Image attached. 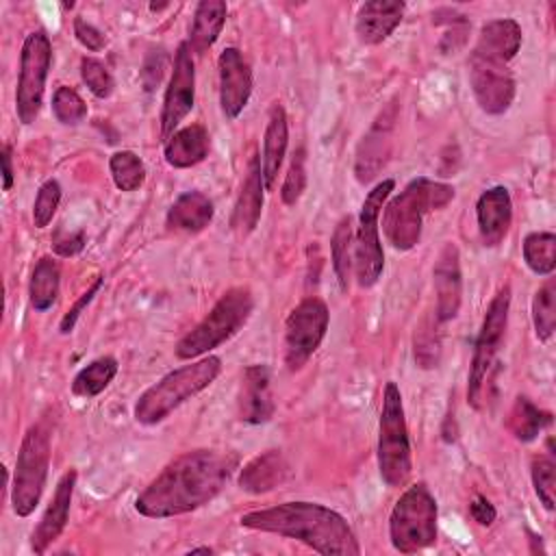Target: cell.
<instances>
[{
	"mask_svg": "<svg viewBox=\"0 0 556 556\" xmlns=\"http://www.w3.org/2000/svg\"><path fill=\"white\" fill-rule=\"evenodd\" d=\"M117 361L113 356H100L96 361H91L87 367H83L74 380H72V393L76 397H96L98 393H102L113 378L117 376Z\"/></svg>",
	"mask_w": 556,
	"mask_h": 556,
	"instance_id": "obj_32",
	"label": "cell"
},
{
	"mask_svg": "<svg viewBox=\"0 0 556 556\" xmlns=\"http://www.w3.org/2000/svg\"><path fill=\"white\" fill-rule=\"evenodd\" d=\"M552 424V415L547 410H541L536 404H532L526 395H519L508 413V430L513 437L521 443H530L539 437L543 428Z\"/></svg>",
	"mask_w": 556,
	"mask_h": 556,
	"instance_id": "obj_31",
	"label": "cell"
},
{
	"mask_svg": "<svg viewBox=\"0 0 556 556\" xmlns=\"http://www.w3.org/2000/svg\"><path fill=\"white\" fill-rule=\"evenodd\" d=\"M219 106L226 119H237L252 96V70L241 50L224 48L219 59Z\"/></svg>",
	"mask_w": 556,
	"mask_h": 556,
	"instance_id": "obj_15",
	"label": "cell"
},
{
	"mask_svg": "<svg viewBox=\"0 0 556 556\" xmlns=\"http://www.w3.org/2000/svg\"><path fill=\"white\" fill-rule=\"evenodd\" d=\"M508 311H510V287L504 285L491 300L480 332L476 337L473 345V356L467 374V402L473 408H480V397H482V387L484 380L489 378V371L495 363V356L502 348L506 326H508Z\"/></svg>",
	"mask_w": 556,
	"mask_h": 556,
	"instance_id": "obj_10",
	"label": "cell"
},
{
	"mask_svg": "<svg viewBox=\"0 0 556 556\" xmlns=\"http://www.w3.org/2000/svg\"><path fill=\"white\" fill-rule=\"evenodd\" d=\"M469 515H471V519L476 523L491 526L495 521V517H497V510H495V506L484 495H476L473 502L469 504Z\"/></svg>",
	"mask_w": 556,
	"mask_h": 556,
	"instance_id": "obj_45",
	"label": "cell"
},
{
	"mask_svg": "<svg viewBox=\"0 0 556 556\" xmlns=\"http://www.w3.org/2000/svg\"><path fill=\"white\" fill-rule=\"evenodd\" d=\"M476 219H478V232L486 248H497L513 222V200L506 187L495 185L480 193L476 202Z\"/></svg>",
	"mask_w": 556,
	"mask_h": 556,
	"instance_id": "obj_18",
	"label": "cell"
},
{
	"mask_svg": "<svg viewBox=\"0 0 556 556\" xmlns=\"http://www.w3.org/2000/svg\"><path fill=\"white\" fill-rule=\"evenodd\" d=\"M289 476V465L280 450H267L258 456H254L239 473V486L245 493L261 495L278 484H282Z\"/></svg>",
	"mask_w": 556,
	"mask_h": 556,
	"instance_id": "obj_25",
	"label": "cell"
},
{
	"mask_svg": "<svg viewBox=\"0 0 556 556\" xmlns=\"http://www.w3.org/2000/svg\"><path fill=\"white\" fill-rule=\"evenodd\" d=\"M530 476H532L534 493L541 500V504L547 510H554V504H556V463H554V458L549 454L536 456L532 460Z\"/></svg>",
	"mask_w": 556,
	"mask_h": 556,
	"instance_id": "obj_37",
	"label": "cell"
},
{
	"mask_svg": "<svg viewBox=\"0 0 556 556\" xmlns=\"http://www.w3.org/2000/svg\"><path fill=\"white\" fill-rule=\"evenodd\" d=\"M437 324H441L434 315V319L426 317L415 330V363L421 369H432L439 365L441 358V334L437 330Z\"/></svg>",
	"mask_w": 556,
	"mask_h": 556,
	"instance_id": "obj_36",
	"label": "cell"
},
{
	"mask_svg": "<svg viewBox=\"0 0 556 556\" xmlns=\"http://www.w3.org/2000/svg\"><path fill=\"white\" fill-rule=\"evenodd\" d=\"M252 291L248 287H230L213 304L204 319L176 343V356L182 361H191L219 348L245 326V321L252 315Z\"/></svg>",
	"mask_w": 556,
	"mask_h": 556,
	"instance_id": "obj_5",
	"label": "cell"
},
{
	"mask_svg": "<svg viewBox=\"0 0 556 556\" xmlns=\"http://www.w3.org/2000/svg\"><path fill=\"white\" fill-rule=\"evenodd\" d=\"M59 282H61V267L52 256H41L30 274L28 280V298L30 306L37 313L48 311L59 295Z\"/></svg>",
	"mask_w": 556,
	"mask_h": 556,
	"instance_id": "obj_29",
	"label": "cell"
},
{
	"mask_svg": "<svg viewBox=\"0 0 556 556\" xmlns=\"http://www.w3.org/2000/svg\"><path fill=\"white\" fill-rule=\"evenodd\" d=\"M59 202H61V185H59V180L50 178L39 187L35 204H33V222L37 228H46L52 222V217L59 208Z\"/></svg>",
	"mask_w": 556,
	"mask_h": 556,
	"instance_id": "obj_41",
	"label": "cell"
},
{
	"mask_svg": "<svg viewBox=\"0 0 556 556\" xmlns=\"http://www.w3.org/2000/svg\"><path fill=\"white\" fill-rule=\"evenodd\" d=\"M532 324L539 341H549L556 328V280L547 278L532 298Z\"/></svg>",
	"mask_w": 556,
	"mask_h": 556,
	"instance_id": "obj_34",
	"label": "cell"
},
{
	"mask_svg": "<svg viewBox=\"0 0 556 556\" xmlns=\"http://www.w3.org/2000/svg\"><path fill=\"white\" fill-rule=\"evenodd\" d=\"M289 143V124H287V111L280 102H274L267 113V126L263 137V156H261V174L263 185L267 191L276 187L278 172L282 167L285 154Z\"/></svg>",
	"mask_w": 556,
	"mask_h": 556,
	"instance_id": "obj_22",
	"label": "cell"
},
{
	"mask_svg": "<svg viewBox=\"0 0 556 556\" xmlns=\"http://www.w3.org/2000/svg\"><path fill=\"white\" fill-rule=\"evenodd\" d=\"M378 471L387 486H404L413 471L404 404L395 382H387L382 391L378 424Z\"/></svg>",
	"mask_w": 556,
	"mask_h": 556,
	"instance_id": "obj_6",
	"label": "cell"
},
{
	"mask_svg": "<svg viewBox=\"0 0 556 556\" xmlns=\"http://www.w3.org/2000/svg\"><path fill=\"white\" fill-rule=\"evenodd\" d=\"M330 324L324 300L311 295L295 304L285 321V365L289 371L302 369L321 345Z\"/></svg>",
	"mask_w": 556,
	"mask_h": 556,
	"instance_id": "obj_12",
	"label": "cell"
},
{
	"mask_svg": "<svg viewBox=\"0 0 556 556\" xmlns=\"http://www.w3.org/2000/svg\"><path fill=\"white\" fill-rule=\"evenodd\" d=\"M187 554H189V556H191V554H213V549H211V547H193V549H189Z\"/></svg>",
	"mask_w": 556,
	"mask_h": 556,
	"instance_id": "obj_49",
	"label": "cell"
},
{
	"mask_svg": "<svg viewBox=\"0 0 556 556\" xmlns=\"http://www.w3.org/2000/svg\"><path fill=\"white\" fill-rule=\"evenodd\" d=\"M469 85L476 102L489 115H502L515 100V78L506 65L469 56Z\"/></svg>",
	"mask_w": 556,
	"mask_h": 556,
	"instance_id": "obj_14",
	"label": "cell"
},
{
	"mask_svg": "<svg viewBox=\"0 0 556 556\" xmlns=\"http://www.w3.org/2000/svg\"><path fill=\"white\" fill-rule=\"evenodd\" d=\"M213 202L202 191H185L180 193L167 211L165 224L169 230L178 232H202L213 219Z\"/></svg>",
	"mask_w": 556,
	"mask_h": 556,
	"instance_id": "obj_26",
	"label": "cell"
},
{
	"mask_svg": "<svg viewBox=\"0 0 556 556\" xmlns=\"http://www.w3.org/2000/svg\"><path fill=\"white\" fill-rule=\"evenodd\" d=\"M330 258H332V269L339 282V289L348 293L350 278L354 274V228H352L350 215L341 217L339 224L334 226V232L330 239Z\"/></svg>",
	"mask_w": 556,
	"mask_h": 556,
	"instance_id": "obj_30",
	"label": "cell"
},
{
	"mask_svg": "<svg viewBox=\"0 0 556 556\" xmlns=\"http://www.w3.org/2000/svg\"><path fill=\"white\" fill-rule=\"evenodd\" d=\"M248 530L295 539L324 556H358L361 545L348 519L317 502H282L241 515Z\"/></svg>",
	"mask_w": 556,
	"mask_h": 556,
	"instance_id": "obj_2",
	"label": "cell"
},
{
	"mask_svg": "<svg viewBox=\"0 0 556 556\" xmlns=\"http://www.w3.org/2000/svg\"><path fill=\"white\" fill-rule=\"evenodd\" d=\"M226 13H228V7L224 0H202L195 7L193 22L189 28V39H187L191 52L202 54L217 41L226 24Z\"/></svg>",
	"mask_w": 556,
	"mask_h": 556,
	"instance_id": "obj_28",
	"label": "cell"
},
{
	"mask_svg": "<svg viewBox=\"0 0 556 556\" xmlns=\"http://www.w3.org/2000/svg\"><path fill=\"white\" fill-rule=\"evenodd\" d=\"M50 467V432L41 424H33L15 458V471L11 482V506L17 517H28L43 493Z\"/></svg>",
	"mask_w": 556,
	"mask_h": 556,
	"instance_id": "obj_8",
	"label": "cell"
},
{
	"mask_svg": "<svg viewBox=\"0 0 556 556\" xmlns=\"http://www.w3.org/2000/svg\"><path fill=\"white\" fill-rule=\"evenodd\" d=\"M528 536H530V543H532V547H530V552L532 554H545V549H543V541H541V536L539 534H532V532H528Z\"/></svg>",
	"mask_w": 556,
	"mask_h": 556,
	"instance_id": "obj_48",
	"label": "cell"
},
{
	"mask_svg": "<svg viewBox=\"0 0 556 556\" xmlns=\"http://www.w3.org/2000/svg\"><path fill=\"white\" fill-rule=\"evenodd\" d=\"M523 261L536 276H549L556 267V235L541 230L523 239Z\"/></svg>",
	"mask_w": 556,
	"mask_h": 556,
	"instance_id": "obj_33",
	"label": "cell"
},
{
	"mask_svg": "<svg viewBox=\"0 0 556 556\" xmlns=\"http://www.w3.org/2000/svg\"><path fill=\"white\" fill-rule=\"evenodd\" d=\"M76 469H67L61 480L56 482L54 495L50 500V504L46 506L39 523L35 526L33 534H30V549L35 554H43L63 532L67 517H70V506H72V495H74V486H76Z\"/></svg>",
	"mask_w": 556,
	"mask_h": 556,
	"instance_id": "obj_17",
	"label": "cell"
},
{
	"mask_svg": "<svg viewBox=\"0 0 556 556\" xmlns=\"http://www.w3.org/2000/svg\"><path fill=\"white\" fill-rule=\"evenodd\" d=\"M304 189H306V156H304V148H298L291 156V163L280 189V198L287 206H293L302 198Z\"/></svg>",
	"mask_w": 556,
	"mask_h": 556,
	"instance_id": "obj_39",
	"label": "cell"
},
{
	"mask_svg": "<svg viewBox=\"0 0 556 556\" xmlns=\"http://www.w3.org/2000/svg\"><path fill=\"white\" fill-rule=\"evenodd\" d=\"M80 78L96 98H109L113 93V87H115L113 76L106 70V65L96 56H83Z\"/></svg>",
	"mask_w": 556,
	"mask_h": 556,
	"instance_id": "obj_40",
	"label": "cell"
},
{
	"mask_svg": "<svg viewBox=\"0 0 556 556\" xmlns=\"http://www.w3.org/2000/svg\"><path fill=\"white\" fill-rule=\"evenodd\" d=\"M395 187L393 178L380 180L363 200L354 232V276L361 287H374L384 269V252L378 237V219Z\"/></svg>",
	"mask_w": 556,
	"mask_h": 556,
	"instance_id": "obj_9",
	"label": "cell"
},
{
	"mask_svg": "<svg viewBox=\"0 0 556 556\" xmlns=\"http://www.w3.org/2000/svg\"><path fill=\"white\" fill-rule=\"evenodd\" d=\"M102 282H104V278L102 276H98L93 282H91V287L67 308V313L63 315V319H61V324H59V330H61V334H70L72 330H74V326H76V321H78V317H80V313L87 308V304L96 298V293L100 291V287H102Z\"/></svg>",
	"mask_w": 556,
	"mask_h": 556,
	"instance_id": "obj_42",
	"label": "cell"
},
{
	"mask_svg": "<svg viewBox=\"0 0 556 556\" xmlns=\"http://www.w3.org/2000/svg\"><path fill=\"white\" fill-rule=\"evenodd\" d=\"M237 467V456L217 450H191L176 456L137 495L135 510L167 519L202 508L222 493Z\"/></svg>",
	"mask_w": 556,
	"mask_h": 556,
	"instance_id": "obj_1",
	"label": "cell"
},
{
	"mask_svg": "<svg viewBox=\"0 0 556 556\" xmlns=\"http://www.w3.org/2000/svg\"><path fill=\"white\" fill-rule=\"evenodd\" d=\"M404 11L406 4L397 0H371L361 4L354 22L358 41L365 46L382 43L400 26Z\"/></svg>",
	"mask_w": 556,
	"mask_h": 556,
	"instance_id": "obj_20",
	"label": "cell"
},
{
	"mask_svg": "<svg viewBox=\"0 0 556 556\" xmlns=\"http://www.w3.org/2000/svg\"><path fill=\"white\" fill-rule=\"evenodd\" d=\"M263 189H265V185H263V174H261V159L252 156L245 178L241 182L239 198L235 202V211H232V228L241 237H248L261 219Z\"/></svg>",
	"mask_w": 556,
	"mask_h": 556,
	"instance_id": "obj_24",
	"label": "cell"
},
{
	"mask_svg": "<svg viewBox=\"0 0 556 556\" xmlns=\"http://www.w3.org/2000/svg\"><path fill=\"white\" fill-rule=\"evenodd\" d=\"M87 235L85 230H76V232H56L52 239V250L59 256H76L83 248H85Z\"/></svg>",
	"mask_w": 556,
	"mask_h": 556,
	"instance_id": "obj_44",
	"label": "cell"
},
{
	"mask_svg": "<svg viewBox=\"0 0 556 556\" xmlns=\"http://www.w3.org/2000/svg\"><path fill=\"white\" fill-rule=\"evenodd\" d=\"M211 141L202 124H191L176 130L169 141H165V161L169 167L187 169L202 163L208 154Z\"/></svg>",
	"mask_w": 556,
	"mask_h": 556,
	"instance_id": "obj_27",
	"label": "cell"
},
{
	"mask_svg": "<svg viewBox=\"0 0 556 556\" xmlns=\"http://www.w3.org/2000/svg\"><path fill=\"white\" fill-rule=\"evenodd\" d=\"M437 500L424 482L408 486L389 515V539L395 552L415 554L437 541Z\"/></svg>",
	"mask_w": 556,
	"mask_h": 556,
	"instance_id": "obj_7",
	"label": "cell"
},
{
	"mask_svg": "<svg viewBox=\"0 0 556 556\" xmlns=\"http://www.w3.org/2000/svg\"><path fill=\"white\" fill-rule=\"evenodd\" d=\"M454 200V187L430 180L413 178L397 195L382 206V230L387 241L400 250H413L421 239L424 217L432 211L447 206Z\"/></svg>",
	"mask_w": 556,
	"mask_h": 556,
	"instance_id": "obj_3",
	"label": "cell"
},
{
	"mask_svg": "<svg viewBox=\"0 0 556 556\" xmlns=\"http://www.w3.org/2000/svg\"><path fill=\"white\" fill-rule=\"evenodd\" d=\"M163 63H165V56L159 61V63H152V56L148 59L143 72H141V78H143V85H146V91H152L154 85H159L161 76H163Z\"/></svg>",
	"mask_w": 556,
	"mask_h": 556,
	"instance_id": "obj_46",
	"label": "cell"
},
{
	"mask_svg": "<svg viewBox=\"0 0 556 556\" xmlns=\"http://www.w3.org/2000/svg\"><path fill=\"white\" fill-rule=\"evenodd\" d=\"M391 128H393V117L382 113L374 122L369 132L363 137L356 152V165H354L358 182L363 185L369 182L378 174V169L387 163L389 150H391Z\"/></svg>",
	"mask_w": 556,
	"mask_h": 556,
	"instance_id": "obj_23",
	"label": "cell"
},
{
	"mask_svg": "<svg viewBox=\"0 0 556 556\" xmlns=\"http://www.w3.org/2000/svg\"><path fill=\"white\" fill-rule=\"evenodd\" d=\"M52 65V43L43 30L26 35L20 54V74L15 87V113L22 124H33L39 117L46 91V78Z\"/></svg>",
	"mask_w": 556,
	"mask_h": 556,
	"instance_id": "obj_11",
	"label": "cell"
},
{
	"mask_svg": "<svg viewBox=\"0 0 556 556\" xmlns=\"http://www.w3.org/2000/svg\"><path fill=\"white\" fill-rule=\"evenodd\" d=\"M271 376L267 365H250L241 376L239 419L250 426L265 424L274 417V400L269 389Z\"/></svg>",
	"mask_w": 556,
	"mask_h": 556,
	"instance_id": "obj_19",
	"label": "cell"
},
{
	"mask_svg": "<svg viewBox=\"0 0 556 556\" xmlns=\"http://www.w3.org/2000/svg\"><path fill=\"white\" fill-rule=\"evenodd\" d=\"M521 48V26L510 17L491 20L480 28L471 56L506 65Z\"/></svg>",
	"mask_w": 556,
	"mask_h": 556,
	"instance_id": "obj_21",
	"label": "cell"
},
{
	"mask_svg": "<svg viewBox=\"0 0 556 556\" xmlns=\"http://www.w3.org/2000/svg\"><path fill=\"white\" fill-rule=\"evenodd\" d=\"M0 163H2V189L9 191L13 187V163H11V146L9 143L2 146Z\"/></svg>",
	"mask_w": 556,
	"mask_h": 556,
	"instance_id": "obj_47",
	"label": "cell"
},
{
	"mask_svg": "<svg viewBox=\"0 0 556 556\" xmlns=\"http://www.w3.org/2000/svg\"><path fill=\"white\" fill-rule=\"evenodd\" d=\"M109 169L119 191H137L146 180L143 161L132 150H117L109 159Z\"/></svg>",
	"mask_w": 556,
	"mask_h": 556,
	"instance_id": "obj_35",
	"label": "cell"
},
{
	"mask_svg": "<svg viewBox=\"0 0 556 556\" xmlns=\"http://www.w3.org/2000/svg\"><path fill=\"white\" fill-rule=\"evenodd\" d=\"M195 100V67L193 54L187 41H182L174 54L169 85L165 89L161 106V139L169 141L178 124L189 115Z\"/></svg>",
	"mask_w": 556,
	"mask_h": 556,
	"instance_id": "obj_13",
	"label": "cell"
},
{
	"mask_svg": "<svg viewBox=\"0 0 556 556\" xmlns=\"http://www.w3.org/2000/svg\"><path fill=\"white\" fill-rule=\"evenodd\" d=\"M74 35H76L78 43L85 46L91 52H98V50H102L106 46V37L102 35V30L96 28L93 24L85 22L83 17L74 20Z\"/></svg>",
	"mask_w": 556,
	"mask_h": 556,
	"instance_id": "obj_43",
	"label": "cell"
},
{
	"mask_svg": "<svg viewBox=\"0 0 556 556\" xmlns=\"http://www.w3.org/2000/svg\"><path fill=\"white\" fill-rule=\"evenodd\" d=\"M52 113L65 126H76L87 117V104L76 89L61 85L52 93Z\"/></svg>",
	"mask_w": 556,
	"mask_h": 556,
	"instance_id": "obj_38",
	"label": "cell"
},
{
	"mask_svg": "<svg viewBox=\"0 0 556 556\" xmlns=\"http://www.w3.org/2000/svg\"><path fill=\"white\" fill-rule=\"evenodd\" d=\"M432 282L437 293V319L450 321L458 315L463 300V274H460V254L454 243H445L432 267Z\"/></svg>",
	"mask_w": 556,
	"mask_h": 556,
	"instance_id": "obj_16",
	"label": "cell"
},
{
	"mask_svg": "<svg viewBox=\"0 0 556 556\" xmlns=\"http://www.w3.org/2000/svg\"><path fill=\"white\" fill-rule=\"evenodd\" d=\"M222 371V358L208 354L191 365H182L165 374L159 382L148 387L135 402L132 415L143 426H154L167 419L180 404L204 391Z\"/></svg>",
	"mask_w": 556,
	"mask_h": 556,
	"instance_id": "obj_4",
	"label": "cell"
}]
</instances>
